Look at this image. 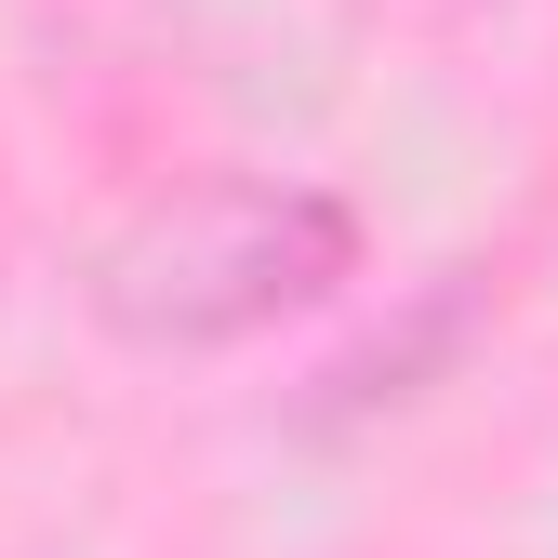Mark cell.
Listing matches in <instances>:
<instances>
[{"instance_id": "1", "label": "cell", "mask_w": 558, "mask_h": 558, "mask_svg": "<svg viewBox=\"0 0 558 558\" xmlns=\"http://www.w3.org/2000/svg\"><path fill=\"white\" fill-rule=\"evenodd\" d=\"M373 227L319 173H173L81 253V319L120 360H227V345L332 306L360 279Z\"/></svg>"}]
</instances>
